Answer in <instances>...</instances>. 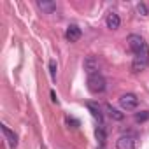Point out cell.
Segmentation results:
<instances>
[{"mask_svg":"<svg viewBox=\"0 0 149 149\" xmlns=\"http://www.w3.org/2000/svg\"><path fill=\"white\" fill-rule=\"evenodd\" d=\"M126 42H128V47L133 51L135 56H149V46L140 35L132 33V35H128Z\"/></svg>","mask_w":149,"mask_h":149,"instance_id":"obj_1","label":"cell"},{"mask_svg":"<svg viewBox=\"0 0 149 149\" xmlns=\"http://www.w3.org/2000/svg\"><path fill=\"white\" fill-rule=\"evenodd\" d=\"M86 84H88V90L91 93H102L107 88V83H105V79H104L102 74H93V76H88Z\"/></svg>","mask_w":149,"mask_h":149,"instance_id":"obj_2","label":"cell"},{"mask_svg":"<svg viewBox=\"0 0 149 149\" xmlns=\"http://www.w3.org/2000/svg\"><path fill=\"white\" fill-rule=\"evenodd\" d=\"M119 105H121L125 111H133V109H137V105H139V98H137V95H133V93H125V95L119 97Z\"/></svg>","mask_w":149,"mask_h":149,"instance_id":"obj_3","label":"cell"},{"mask_svg":"<svg viewBox=\"0 0 149 149\" xmlns=\"http://www.w3.org/2000/svg\"><path fill=\"white\" fill-rule=\"evenodd\" d=\"M84 70L88 76H93V74H98L100 70V60L97 56H88L84 60Z\"/></svg>","mask_w":149,"mask_h":149,"instance_id":"obj_4","label":"cell"},{"mask_svg":"<svg viewBox=\"0 0 149 149\" xmlns=\"http://www.w3.org/2000/svg\"><path fill=\"white\" fill-rule=\"evenodd\" d=\"M116 149H135V137H132V135H121L116 140Z\"/></svg>","mask_w":149,"mask_h":149,"instance_id":"obj_5","label":"cell"},{"mask_svg":"<svg viewBox=\"0 0 149 149\" xmlns=\"http://www.w3.org/2000/svg\"><path fill=\"white\" fill-rule=\"evenodd\" d=\"M81 35H83V32H81V28H79L77 25H68V26H67L65 37H67L68 42H77V40L81 39Z\"/></svg>","mask_w":149,"mask_h":149,"instance_id":"obj_6","label":"cell"},{"mask_svg":"<svg viewBox=\"0 0 149 149\" xmlns=\"http://www.w3.org/2000/svg\"><path fill=\"white\" fill-rule=\"evenodd\" d=\"M149 65V56H135L132 61V70L133 72H142Z\"/></svg>","mask_w":149,"mask_h":149,"instance_id":"obj_7","label":"cell"},{"mask_svg":"<svg viewBox=\"0 0 149 149\" xmlns=\"http://www.w3.org/2000/svg\"><path fill=\"white\" fill-rule=\"evenodd\" d=\"M0 128H2V133H4V137H6V140L9 142V146L14 149L16 146H18V135L7 126V125H2V126H0Z\"/></svg>","mask_w":149,"mask_h":149,"instance_id":"obj_8","label":"cell"},{"mask_svg":"<svg viewBox=\"0 0 149 149\" xmlns=\"http://www.w3.org/2000/svg\"><path fill=\"white\" fill-rule=\"evenodd\" d=\"M86 107H88V111L91 112V116L95 118V119H98V123L102 125L104 123V114H102V107L97 104V102H86Z\"/></svg>","mask_w":149,"mask_h":149,"instance_id":"obj_9","label":"cell"},{"mask_svg":"<svg viewBox=\"0 0 149 149\" xmlns=\"http://www.w3.org/2000/svg\"><path fill=\"white\" fill-rule=\"evenodd\" d=\"M105 25H107V28H111V30H118L119 25H121V19H119V16H118L116 13H109L107 18H105Z\"/></svg>","mask_w":149,"mask_h":149,"instance_id":"obj_10","label":"cell"},{"mask_svg":"<svg viewBox=\"0 0 149 149\" xmlns=\"http://www.w3.org/2000/svg\"><path fill=\"white\" fill-rule=\"evenodd\" d=\"M105 111H107V114H109L114 121H123V119H125V114L119 112L118 109H114L112 105H105Z\"/></svg>","mask_w":149,"mask_h":149,"instance_id":"obj_11","label":"cell"},{"mask_svg":"<svg viewBox=\"0 0 149 149\" xmlns=\"http://www.w3.org/2000/svg\"><path fill=\"white\" fill-rule=\"evenodd\" d=\"M37 6H39V9H42L44 13H53V11L56 9V6H54L53 2H44V0L37 2Z\"/></svg>","mask_w":149,"mask_h":149,"instance_id":"obj_12","label":"cell"},{"mask_svg":"<svg viewBox=\"0 0 149 149\" xmlns=\"http://www.w3.org/2000/svg\"><path fill=\"white\" fill-rule=\"evenodd\" d=\"M95 137H97V140L100 142V146H104V144H105V140H107V135H105V130H104V126H98V128L95 130Z\"/></svg>","mask_w":149,"mask_h":149,"instance_id":"obj_13","label":"cell"},{"mask_svg":"<svg viewBox=\"0 0 149 149\" xmlns=\"http://www.w3.org/2000/svg\"><path fill=\"white\" fill-rule=\"evenodd\" d=\"M146 119H149V111H142V112L135 114V121L142 123V121H146Z\"/></svg>","mask_w":149,"mask_h":149,"instance_id":"obj_14","label":"cell"},{"mask_svg":"<svg viewBox=\"0 0 149 149\" xmlns=\"http://www.w3.org/2000/svg\"><path fill=\"white\" fill-rule=\"evenodd\" d=\"M49 74H51V77L54 81L56 79V61L54 60H49Z\"/></svg>","mask_w":149,"mask_h":149,"instance_id":"obj_15","label":"cell"},{"mask_svg":"<svg viewBox=\"0 0 149 149\" xmlns=\"http://www.w3.org/2000/svg\"><path fill=\"white\" fill-rule=\"evenodd\" d=\"M137 11H139V14L146 16V14H147V7H146V4H142V2H140V4L137 6Z\"/></svg>","mask_w":149,"mask_h":149,"instance_id":"obj_16","label":"cell"},{"mask_svg":"<svg viewBox=\"0 0 149 149\" xmlns=\"http://www.w3.org/2000/svg\"><path fill=\"white\" fill-rule=\"evenodd\" d=\"M67 123H68V125H76V126H79V121L74 119V118H70V116H67Z\"/></svg>","mask_w":149,"mask_h":149,"instance_id":"obj_17","label":"cell"},{"mask_svg":"<svg viewBox=\"0 0 149 149\" xmlns=\"http://www.w3.org/2000/svg\"><path fill=\"white\" fill-rule=\"evenodd\" d=\"M51 100H53L54 104H58V98H56V93H54V91H51Z\"/></svg>","mask_w":149,"mask_h":149,"instance_id":"obj_18","label":"cell"}]
</instances>
